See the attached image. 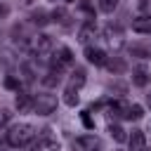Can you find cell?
Returning a JSON list of instances; mask_svg holds the SVG:
<instances>
[{
  "label": "cell",
  "instance_id": "6da1fadb",
  "mask_svg": "<svg viewBox=\"0 0 151 151\" xmlns=\"http://www.w3.org/2000/svg\"><path fill=\"white\" fill-rule=\"evenodd\" d=\"M35 127L31 125V123H17V125H12L9 130H7V144L9 146H28L33 139H35Z\"/></svg>",
  "mask_w": 151,
  "mask_h": 151
},
{
  "label": "cell",
  "instance_id": "7a4b0ae2",
  "mask_svg": "<svg viewBox=\"0 0 151 151\" xmlns=\"http://www.w3.org/2000/svg\"><path fill=\"white\" fill-rule=\"evenodd\" d=\"M54 109H57V97L54 94H38V97H33V111L38 116H50V113H54Z\"/></svg>",
  "mask_w": 151,
  "mask_h": 151
},
{
  "label": "cell",
  "instance_id": "3957f363",
  "mask_svg": "<svg viewBox=\"0 0 151 151\" xmlns=\"http://www.w3.org/2000/svg\"><path fill=\"white\" fill-rule=\"evenodd\" d=\"M101 38H104V42L109 45V47H113V50H118V47H123V31H120V26H104V31H101Z\"/></svg>",
  "mask_w": 151,
  "mask_h": 151
},
{
  "label": "cell",
  "instance_id": "277c9868",
  "mask_svg": "<svg viewBox=\"0 0 151 151\" xmlns=\"http://www.w3.org/2000/svg\"><path fill=\"white\" fill-rule=\"evenodd\" d=\"M73 146L78 151H101V139L94 134H83V137H76Z\"/></svg>",
  "mask_w": 151,
  "mask_h": 151
},
{
  "label": "cell",
  "instance_id": "5b68a950",
  "mask_svg": "<svg viewBox=\"0 0 151 151\" xmlns=\"http://www.w3.org/2000/svg\"><path fill=\"white\" fill-rule=\"evenodd\" d=\"M73 64V52L68 47H59L52 57V66L54 68H64V66H71Z\"/></svg>",
  "mask_w": 151,
  "mask_h": 151
},
{
  "label": "cell",
  "instance_id": "8992f818",
  "mask_svg": "<svg viewBox=\"0 0 151 151\" xmlns=\"http://www.w3.org/2000/svg\"><path fill=\"white\" fill-rule=\"evenodd\" d=\"M52 47H54V40H52L47 33H38V35L33 38V50H35L38 54H47V52H52Z\"/></svg>",
  "mask_w": 151,
  "mask_h": 151
},
{
  "label": "cell",
  "instance_id": "52a82bcc",
  "mask_svg": "<svg viewBox=\"0 0 151 151\" xmlns=\"http://www.w3.org/2000/svg\"><path fill=\"white\" fill-rule=\"evenodd\" d=\"M85 59L90 61V64H94V66H104L106 64V52L104 50H99V47H92V45H87L85 47Z\"/></svg>",
  "mask_w": 151,
  "mask_h": 151
},
{
  "label": "cell",
  "instance_id": "ba28073f",
  "mask_svg": "<svg viewBox=\"0 0 151 151\" xmlns=\"http://www.w3.org/2000/svg\"><path fill=\"white\" fill-rule=\"evenodd\" d=\"M14 106L19 113H26V111H33V94L28 92H19L17 99H14Z\"/></svg>",
  "mask_w": 151,
  "mask_h": 151
},
{
  "label": "cell",
  "instance_id": "9c48e42d",
  "mask_svg": "<svg viewBox=\"0 0 151 151\" xmlns=\"http://www.w3.org/2000/svg\"><path fill=\"white\" fill-rule=\"evenodd\" d=\"M127 144H130V151H144L146 146V137L142 130H132L130 137H127Z\"/></svg>",
  "mask_w": 151,
  "mask_h": 151
},
{
  "label": "cell",
  "instance_id": "30bf717a",
  "mask_svg": "<svg viewBox=\"0 0 151 151\" xmlns=\"http://www.w3.org/2000/svg\"><path fill=\"white\" fill-rule=\"evenodd\" d=\"M132 83H134L137 87H146V85L151 83V71L144 68V66L134 68V71H132Z\"/></svg>",
  "mask_w": 151,
  "mask_h": 151
},
{
  "label": "cell",
  "instance_id": "8fae6325",
  "mask_svg": "<svg viewBox=\"0 0 151 151\" xmlns=\"http://www.w3.org/2000/svg\"><path fill=\"white\" fill-rule=\"evenodd\" d=\"M132 31L137 33H144V35H151V14H142L132 21Z\"/></svg>",
  "mask_w": 151,
  "mask_h": 151
},
{
  "label": "cell",
  "instance_id": "7c38bea8",
  "mask_svg": "<svg viewBox=\"0 0 151 151\" xmlns=\"http://www.w3.org/2000/svg\"><path fill=\"white\" fill-rule=\"evenodd\" d=\"M97 35V26L94 24H85V26H80V31H78V40L83 42V45H90V40Z\"/></svg>",
  "mask_w": 151,
  "mask_h": 151
},
{
  "label": "cell",
  "instance_id": "4fadbf2b",
  "mask_svg": "<svg viewBox=\"0 0 151 151\" xmlns=\"http://www.w3.org/2000/svg\"><path fill=\"white\" fill-rule=\"evenodd\" d=\"M59 80H61V68H50L47 73H45V78H42V85L45 87H57L59 85Z\"/></svg>",
  "mask_w": 151,
  "mask_h": 151
},
{
  "label": "cell",
  "instance_id": "5bb4252c",
  "mask_svg": "<svg viewBox=\"0 0 151 151\" xmlns=\"http://www.w3.org/2000/svg\"><path fill=\"white\" fill-rule=\"evenodd\" d=\"M61 99H64V104H66V106H78L80 94H78V90H76V87H71V85H68V87L64 90V97H61Z\"/></svg>",
  "mask_w": 151,
  "mask_h": 151
},
{
  "label": "cell",
  "instance_id": "9a60e30c",
  "mask_svg": "<svg viewBox=\"0 0 151 151\" xmlns=\"http://www.w3.org/2000/svg\"><path fill=\"white\" fill-rule=\"evenodd\" d=\"M52 19H54L57 24H61V26H68V24H71V21H68V19H71V14H68L66 9H61V7H57V9L52 12Z\"/></svg>",
  "mask_w": 151,
  "mask_h": 151
},
{
  "label": "cell",
  "instance_id": "2e32d148",
  "mask_svg": "<svg viewBox=\"0 0 151 151\" xmlns=\"http://www.w3.org/2000/svg\"><path fill=\"white\" fill-rule=\"evenodd\" d=\"M21 80H24L26 85H31V83L35 80V71H33L31 64H21Z\"/></svg>",
  "mask_w": 151,
  "mask_h": 151
},
{
  "label": "cell",
  "instance_id": "e0dca14e",
  "mask_svg": "<svg viewBox=\"0 0 151 151\" xmlns=\"http://www.w3.org/2000/svg\"><path fill=\"white\" fill-rule=\"evenodd\" d=\"M83 85H85V71H83V68H76V71L71 73V87L78 90V87H83Z\"/></svg>",
  "mask_w": 151,
  "mask_h": 151
},
{
  "label": "cell",
  "instance_id": "ac0fdd59",
  "mask_svg": "<svg viewBox=\"0 0 151 151\" xmlns=\"http://www.w3.org/2000/svg\"><path fill=\"white\" fill-rule=\"evenodd\" d=\"M142 116H144V106H139V104H132L125 111V118H130V120H139Z\"/></svg>",
  "mask_w": 151,
  "mask_h": 151
},
{
  "label": "cell",
  "instance_id": "d6986e66",
  "mask_svg": "<svg viewBox=\"0 0 151 151\" xmlns=\"http://www.w3.org/2000/svg\"><path fill=\"white\" fill-rule=\"evenodd\" d=\"M111 73H123L125 71V61H120V59H106V64H104Z\"/></svg>",
  "mask_w": 151,
  "mask_h": 151
},
{
  "label": "cell",
  "instance_id": "ffe728a7",
  "mask_svg": "<svg viewBox=\"0 0 151 151\" xmlns=\"http://www.w3.org/2000/svg\"><path fill=\"white\" fill-rule=\"evenodd\" d=\"M109 132H111V137H113L116 142H125V139H127V134H125V130H123L120 125H109Z\"/></svg>",
  "mask_w": 151,
  "mask_h": 151
},
{
  "label": "cell",
  "instance_id": "44dd1931",
  "mask_svg": "<svg viewBox=\"0 0 151 151\" xmlns=\"http://www.w3.org/2000/svg\"><path fill=\"white\" fill-rule=\"evenodd\" d=\"M116 7H118V0H99V9L106 14H111Z\"/></svg>",
  "mask_w": 151,
  "mask_h": 151
},
{
  "label": "cell",
  "instance_id": "7402d4cb",
  "mask_svg": "<svg viewBox=\"0 0 151 151\" xmlns=\"http://www.w3.org/2000/svg\"><path fill=\"white\" fill-rule=\"evenodd\" d=\"M47 21H50V19H47V14H45L42 9H38V12H33V24H35V26H45Z\"/></svg>",
  "mask_w": 151,
  "mask_h": 151
},
{
  "label": "cell",
  "instance_id": "603a6c76",
  "mask_svg": "<svg viewBox=\"0 0 151 151\" xmlns=\"http://www.w3.org/2000/svg\"><path fill=\"white\" fill-rule=\"evenodd\" d=\"M80 120H83V125H85L87 130H94V120H92L90 111H83V113H80Z\"/></svg>",
  "mask_w": 151,
  "mask_h": 151
},
{
  "label": "cell",
  "instance_id": "cb8c5ba5",
  "mask_svg": "<svg viewBox=\"0 0 151 151\" xmlns=\"http://www.w3.org/2000/svg\"><path fill=\"white\" fill-rule=\"evenodd\" d=\"M9 120H12V113H9L7 109H0V130H2V127H5Z\"/></svg>",
  "mask_w": 151,
  "mask_h": 151
},
{
  "label": "cell",
  "instance_id": "d4e9b609",
  "mask_svg": "<svg viewBox=\"0 0 151 151\" xmlns=\"http://www.w3.org/2000/svg\"><path fill=\"white\" fill-rule=\"evenodd\" d=\"M5 87H7V90H19V80H17L14 76H7V78H5Z\"/></svg>",
  "mask_w": 151,
  "mask_h": 151
},
{
  "label": "cell",
  "instance_id": "484cf974",
  "mask_svg": "<svg viewBox=\"0 0 151 151\" xmlns=\"http://www.w3.org/2000/svg\"><path fill=\"white\" fill-rule=\"evenodd\" d=\"M132 54H139V57H144V59H146L151 52H149V50H144V47H132Z\"/></svg>",
  "mask_w": 151,
  "mask_h": 151
},
{
  "label": "cell",
  "instance_id": "4316f807",
  "mask_svg": "<svg viewBox=\"0 0 151 151\" xmlns=\"http://www.w3.org/2000/svg\"><path fill=\"white\" fill-rule=\"evenodd\" d=\"M7 14H9V7H7L5 2H0V19H5Z\"/></svg>",
  "mask_w": 151,
  "mask_h": 151
},
{
  "label": "cell",
  "instance_id": "83f0119b",
  "mask_svg": "<svg viewBox=\"0 0 151 151\" xmlns=\"http://www.w3.org/2000/svg\"><path fill=\"white\" fill-rule=\"evenodd\" d=\"M146 104H149V106H151V92H149V94H146Z\"/></svg>",
  "mask_w": 151,
  "mask_h": 151
},
{
  "label": "cell",
  "instance_id": "f1b7e54d",
  "mask_svg": "<svg viewBox=\"0 0 151 151\" xmlns=\"http://www.w3.org/2000/svg\"><path fill=\"white\" fill-rule=\"evenodd\" d=\"M66 2H76V0H66Z\"/></svg>",
  "mask_w": 151,
  "mask_h": 151
}]
</instances>
